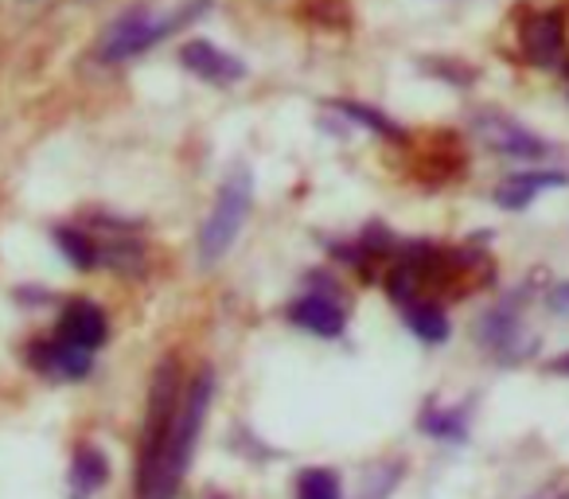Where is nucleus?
<instances>
[{"instance_id": "obj_1", "label": "nucleus", "mask_w": 569, "mask_h": 499, "mask_svg": "<svg viewBox=\"0 0 569 499\" xmlns=\"http://www.w3.org/2000/svg\"><path fill=\"white\" fill-rule=\"evenodd\" d=\"M176 410H180V371H176V359H164L152 375L149 390V413H144L141 452H137V499L152 496V483H157L168 441H172Z\"/></svg>"}, {"instance_id": "obj_2", "label": "nucleus", "mask_w": 569, "mask_h": 499, "mask_svg": "<svg viewBox=\"0 0 569 499\" xmlns=\"http://www.w3.org/2000/svg\"><path fill=\"white\" fill-rule=\"evenodd\" d=\"M211 398H214V375L203 367V371L191 379L188 395L180 398L172 441H168L164 465H160V476H157V483H152L149 499H176V491H180V483H183V472H188V465H191V452H196V441H199V433H203Z\"/></svg>"}, {"instance_id": "obj_3", "label": "nucleus", "mask_w": 569, "mask_h": 499, "mask_svg": "<svg viewBox=\"0 0 569 499\" xmlns=\"http://www.w3.org/2000/svg\"><path fill=\"white\" fill-rule=\"evenodd\" d=\"M207 9H211V0H188L172 17H149L144 9L126 12V17L113 20L110 32L102 36L98 59H102V63H126V59H133V56H144V51L157 48L160 40H168V36H176L180 28H188L196 17H203Z\"/></svg>"}, {"instance_id": "obj_4", "label": "nucleus", "mask_w": 569, "mask_h": 499, "mask_svg": "<svg viewBox=\"0 0 569 499\" xmlns=\"http://www.w3.org/2000/svg\"><path fill=\"white\" fill-rule=\"evenodd\" d=\"M250 207H253V176H250V168H234V172L222 180L211 214H207L203 230H199V246H196L199 262L214 266L227 255L230 246L238 242V234H242L246 219H250Z\"/></svg>"}, {"instance_id": "obj_5", "label": "nucleus", "mask_w": 569, "mask_h": 499, "mask_svg": "<svg viewBox=\"0 0 569 499\" xmlns=\"http://www.w3.org/2000/svg\"><path fill=\"white\" fill-rule=\"evenodd\" d=\"M476 133H480V141L488 144L491 152H503V157L535 160L550 152V144H546L542 137H535L530 129H522L519 121L503 118V113H480V118H476Z\"/></svg>"}, {"instance_id": "obj_6", "label": "nucleus", "mask_w": 569, "mask_h": 499, "mask_svg": "<svg viewBox=\"0 0 569 499\" xmlns=\"http://www.w3.org/2000/svg\"><path fill=\"white\" fill-rule=\"evenodd\" d=\"M106 336H110V320H106V312L98 309L94 301L74 297V301L63 305L59 325H56V340H63V343H71V348L90 351V356H94V348H102Z\"/></svg>"}, {"instance_id": "obj_7", "label": "nucleus", "mask_w": 569, "mask_h": 499, "mask_svg": "<svg viewBox=\"0 0 569 499\" xmlns=\"http://www.w3.org/2000/svg\"><path fill=\"white\" fill-rule=\"evenodd\" d=\"M180 63L188 67L191 74H199L203 82H211V87H230V82L246 79V63H242V59L230 56V51H222V48H214L211 40L183 43Z\"/></svg>"}, {"instance_id": "obj_8", "label": "nucleus", "mask_w": 569, "mask_h": 499, "mask_svg": "<svg viewBox=\"0 0 569 499\" xmlns=\"http://www.w3.org/2000/svg\"><path fill=\"white\" fill-rule=\"evenodd\" d=\"M476 340L503 359H522L530 351V340L519 325V309H491L483 320H476Z\"/></svg>"}, {"instance_id": "obj_9", "label": "nucleus", "mask_w": 569, "mask_h": 499, "mask_svg": "<svg viewBox=\"0 0 569 499\" xmlns=\"http://www.w3.org/2000/svg\"><path fill=\"white\" fill-rule=\"evenodd\" d=\"M519 48L535 67H553L566 51V28L553 12H538L519 28Z\"/></svg>"}, {"instance_id": "obj_10", "label": "nucleus", "mask_w": 569, "mask_h": 499, "mask_svg": "<svg viewBox=\"0 0 569 499\" xmlns=\"http://www.w3.org/2000/svg\"><path fill=\"white\" fill-rule=\"evenodd\" d=\"M284 317L293 320L297 328H305L309 336H320V340H336V336H343V328H348V312L325 293H309V297H301V301H293Z\"/></svg>"}, {"instance_id": "obj_11", "label": "nucleus", "mask_w": 569, "mask_h": 499, "mask_svg": "<svg viewBox=\"0 0 569 499\" xmlns=\"http://www.w3.org/2000/svg\"><path fill=\"white\" fill-rule=\"evenodd\" d=\"M32 367L51 379H63V382H79L94 371V359L90 351H79L63 340H48V343H36L32 348Z\"/></svg>"}, {"instance_id": "obj_12", "label": "nucleus", "mask_w": 569, "mask_h": 499, "mask_svg": "<svg viewBox=\"0 0 569 499\" xmlns=\"http://www.w3.org/2000/svg\"><path fill=\"white\" fill-rule=\"evenodd\" d=\"M566 183H569L566 172H515L491 191V199H496V207H503V211H522V207H530V199H535L538 191L566 188Z\"/></svg>"}, {"instance_id": "obj_13", "label": "nucleus", "mask_w": 569, "mask_h": 499, "mask_svg": "<svg viewBox=\"0 0 569 499\" xmlns=\"http://www.w3.org/2000/svg\"><path fill=\"white\" fill-rule=\"evenodd\" d=\"M402 317H406V328H410L418 340H426V343H441V340H449V317L441 312V305H433V301H406L402 305Z\"/></svg>"}, {"instance_id": "obj_14", "label": "nucleus", "mask_w": 569, "mask_h": 499, "mask_svg": "<svg viewBox=\"0 0 569 499\" xmlns=\"http://www.w3.org/2000/svg\"><path fill=\"white\" fill-rule=\"evenodd\" d=\"M110 480V465L98 449H79L74 452V465H71V496L74 499H90L102 483Z\"/></svg>"}, {"instance_id": "obj_15", "label": "nucleus", "mask_w": 569, "mask_h": 499, "mask_svg": "<svg viewBox=\"0 0 569 499\" xmlns=\"http://www.w3.org/2000/svg\"><path fill=\"white\" fill-rule=\"evenodd\" d=\"M51 238H56L59 255H63L74 270H94V266H98V238H90L87 230L56 227V234H51Z\"/></svg>"}, {"instance_id": "obj_16", "label": "nucleus", "mask_w": 569, "mask_h": 499, "mask_svg": "<svg viewBox=\"0 0 569 499\" xmlns=\"http://www.w3.org/2000/svg\"><path fill=\"white\" fill-rule=\"evenodd\" d=\"M297 499H343L340 472H332V468H305L297 476Z\"/></svg>"}, {"instance_id": "obj_17", "label": "nucleus", "mask_w": 569, "mask_h": 499, "mask_svg": "<svg viewBox=\"0 0 569 499\" xmlns=\"http://www.w3.org/2000/svg\"><path fill=\"white\" fill-rule=\"evenodd\" d=\"M332 106L343 113V118H351V121H359V126H367L371 133L390 137V141H406V129L395 126V121H390L387 113L371 110V106H363V102H332Z\"/></svg>"}, {"instance_id": "obj_18", "label": "nucleus", "mask_w": 569, "mask_h": 499, "mask_svg": "<svg viewBox=\"0 0 569 499\" xmlns=\"http://www.w3.org/2000/svg\"><path fill=\"white\" fill-rule=\"evenodd\" d=\"M421 429H426V433H433V437H445V441H465V413L429 410L426 418H421Z\"/></svg>"}, {"instance_id": "obj_19", "label": "nucleus", "mask_w": 569, "mask_h": 499, "mask_svg": "<svg viewBox=\"0 0 569 499\" xmlns=\"http://www.w3.org/2000/svg\"><path fill=\"white\" fill-rule=\"evenodd\" d=\"M546 309H550L553 317H569V281H558V286L546 293Z\"/></svg>"}, {"instance_id": "obj_20", "label": "nucleus", "mask_w": 569, "mask_h": 499, "mask_svg": "<svg viewBox=\"0 0 569 499\" xmlns=\"http://www.w3.org/2000/svg\"><path fill=\"white\" fill-rule=\"evenodd\" d=\"M546 371H550V375H569V351H566V356H558V359H550V363H546Z\"/></svg>"}]
</instances>
